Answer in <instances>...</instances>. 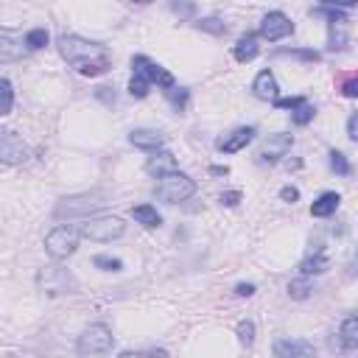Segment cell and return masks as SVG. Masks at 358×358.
I'll list each match as a JSON object with an SVG mask.
<instances>
[{"mask_svg": "<svg viewBox=\"0 0 358 358\" xmlns=\"http://www.w3.org/2000/svg\"><path fill=\"white\" fill-rule=\"evenodd\" d=\"M59 54L70 68H76L81 76H90V79L104 76L112 68V51L107 45L84 40L79 34H65L59 40Z\"/></svg>", "mask_w": 358, "mask_h": 358, "instance_id": "obj_1", "label": "cell"}, {"mask_svg": "<svg viewBox=\"0 0 358 358\" xmlns=\"http://www.w3.org/2000/svg\"><path fill=\"white\" fill-rule=\"evenodd\" d=\"M157 199L165 205H179V202H188L196 194V182L182 173V171H168L157 176V188H154Z\"/></svg>", "mask_w": 358, "mask_h": 358, "instance_id": "obj_2", "label": "cell"}, {"mask_svg": "<svg viewBox=\"0 0 358 358\" xmlns=\"http://www.w3.org/2000/svg\"><path fill=\"white\" fill-rule=\"evenodd\" d=\"M126 233V224L123 219L118 216H98V219H84L79 224V235L81 238H90V241H98V244H109L115 238H120Z\"/></svg>", "mask_w": 358, "mask_h": 358, "instance_id": "obj_3", "label": "cell"}, {"mask_svg": "<svg viewBox=\"0 0 358 358\" xmlns=\"http://www.w3.org/2000/svg\"><path fill=\"white\" fill-rule=\"evenodd\" d=\"M79 227H70V224H59L54 227L48 235H45V249L51 258L62 260V258H70L76 249H79Z\"/></svg>", "mask_w": 358, "mask_h": 358, "instance_id": "obj_4", "label": "cell"}, {"mask_svg": "<svg viewBox=\"0 0 358 358\" xmlns=\"http://www.w3.org/2000/svg\"><path fill=\"white\" fill-rule=\"evenodd\" d=\"M112 347H115V336H112V330H109L107 325H101V322L84 327V333H81L79 341H76V350H79L81 355H101V352H109Z\"/></svg>", "mask_w": 358, "mask_h": 358, "instance_id": "obj_5", "label": "cell"}, {"mask_svg": "<svg viewBox=\"0 0 358 358\" xmlns=\"http://www.w3.org/2000/svg\"><path fill=\"white\" fill-rule=\"evenodd\" d=\"M107 202H104V194H79V196H70V199H62L54 210L56 219H73V216H90L95 210H101Z\"/></svg>", "mask_w": 358, "mask_h": 358, "instance_id": "obj_6", "label": "cell"}, {"mask_svg": "<svg viewBox=\"0 0 358 358\" xmlns=\"http://www.w3.org/2000/svg\"><path fill=\"white\" fill-rule=\"evenodd\" d=\"M29 157H31V148L15 129H6V126L0 129V162L23 165V162H29Z\"/></svg>", "mask_w": 358, "mask_h": 358, "instance_id": "obj_7", "label": "cell"}, {"mask_svg": "<svg viewBox=\"0 0 358 358\" xmlns=\"http://www.w3.org/2000/svg\"><path fill=\"white\" fill-rule=\"evenodd\" d=\"M37 283H40V288L45 291V294H76V288H79V283H76V277L68 272V269H56V266H48V269H42L40 272V277H37Z\"/></svg>", "mask_w": 358, "mask_h": 358, "instance_id": "obj_8", "label": "cell"}, {"mask_svg": "<svg viewBox=\"0 0 358 358\" xmlns=\"http://www.w3.org/2000/svg\"><path fill=\"white\" fill-rule=\"evenodd\" d=\"M26 37L12 29H0V65H12L26 56Z\"/></svg>", "mask_w": 358, "mask_h": 358, "instance_id": "obj_9", "label": "cell"}, {"mask_svg": "<svg viewBox=\"0 0 358 358\" xmlns=\"http://www.w3.org/2000/svg\"><path fill=\"white\" fill-rule=\"evenodd\" d=\"M263 40L269 42H277V40H286L288 34H294V23L283 15V12H269L263 20H260V31H258Z\"/></svg>", "mask_w": 358, "mask_h": 358, "instance_id": "obj_10", "label": "cell"}, {"mask_svg": "<svg viewBox=\"0 0 358 358\" xmlns=\"http://www.w3.org/2000/svg\"><path fill=\"white\" fill-rule=\"evenodd\" d=\"M132 68H134V73H140L143 79H148L151 84H157V87H162V90L173 87V76H171L162 65L151 62L148 56H134V59H132Z\"/></svg>", "mask_w": 358, "mask_h": 358, "instance_id": "obj_11", "label": "cell"}, {"mask_svg": "<svg viewBox=\"0 0 358 358\" xmlns=\"http://www.w3.org/2000/svg\"><path fill=\"white\" fill-rule=\"evenodd\" d=\"M291 146H294V137H291V134H283V132L269 134V140L263 143V148H260V154H258V162L274 165L280 157H286V154L291 151Z\"/></svg>", "mask_w": 358, "mask_h": 358, "instance_id": "obj_12", "label": "cell"}, {"mask_svg": "<svg viewBox=\"0 0 358 358\" xmlns=\"http://www.w3.org/2000/svg\"><path fill=\"white\" fill-rule=\"evenodd\" d=\"M327 26H330V31H327V48L330 51H344L350 45V20H347V15L341 12Z\"/></svg>", "mask_w": 358, "mask_h": 358, "instance_id": "obj_13", "label": "cell"}, {"mask_svg": "<svg viewBox=\"0 0 358 358\" xmlns=\"http://www.w3.org/2000/svg\"><path fill=\"white\" fill-rule=\"evenodd\" d=\"M255 134H258L255 126H238L233 134H227V137L219 143V151H224V154H238V151H244V148L255 140Z\"/></svg>", "mask_w": 358, "mask_h": 358, "instance_id": "obj_14", "label": "cell"}, {"mask_svg": "<svg viewBox=\"0 0 358 358\" xmlns=\"http://www.w3.org/2000/svg\"><path fill=\"white\" fill-rule=\"evenodd\" d=\"M129 143L134 148H143V151H157V148H162L165 134L157 132V129H132L129 132Z\"/></svg>", "mask_w": 358, "mask_h": 358, "instance_id": "obj_15", "label": "cell"}, {"mask_svg": "<svg viewBox=\"0 0 358 358\" xmlns=\"http://www.w3.org/2000/svg\"><path fill=\"white\" fill-rule=\"evenodd\" d=\"M252 93H255V98H260V101H274V98H280L274 73H272V70H260L258 79L252 81Z\"/></svg>", "mask_w": 358, "mask_h": 358, "instance_id": "obj_16", "label": "cell"}, {"mask_svg": "<svg viewBox=\"0 0 358 358\" xmlns=\"http://www.w3.org/2000/svg\"><path fill=\"white\" fill-rule=\"evenodd\" d=\"M316 347L311 341H299V338H280L274 344V355L280 358H291V355H313Z\"/></svg>", "mask_w": 358, "mask_h": 358, "instance_id": "obj_17", "label": "cell"}, {"mask_svg": "<svg viewBox=\"0 0 358 358\" xmlns=\"http://www.w3.org/2000/svg\"><path fill=\"white\" fill-rule=\"evenodd\" d=\"M258 54H260V45H258V34H244V37L235 42V48H233V56H235L241 65L252 62Z\"/></svg>", "mask_w": 358, "mask_h": 358, "instance_id": "obj_18", "label": "cell"}, {"mask_svg": "<svg viewBox=\"0 0 358 358\" xmlns=\"http://www.w3.org/2000/svg\"><path fill=\"white\" fill-rule=\"evenodd\" d=\"M338 205H341V196L338 194H322L313 205H311V216H316V219H327V216H333L336 210H338Z\"/></svg>", "mask_w": 358, "mask_h": 358, "instance_id": "obj_19", "label": "cell"}, {"mask_svg": "<svg viewBox=\"0 0 358 358\" xmlns=\"http://www.w3.org/2000/svg\"><path fill=\"white\" fill-rule=\"evenodd\" d=\"M146 171L148 173H168V171H176V157L173 154H168V151H159V154H154L148 162H146Z\"/></svg>", "mask_w": 358, "mask_h": 358, "instance_id": "obj_20", "label": "cell"}, {"mask_svg": "<svg viewBox=\"0 0 358 358\" xmlns=\"http://www.w3.org/2000/svg\"><path fill=\"white\" fill-rule=\"evenodd\" d=\"M132 216H134L137 224H143V227H148V230H154V227L162 224L157 208H151V205H137V208H132Z\"/></svg>", "mask_w": 358, "mask_h": 358, "instance_id": "obj_21", "label": "cell"}, {"mask_svg": "<svg viewBox=\"0 0 358 358\" xmlns=\"http://www.w3.org/2000/svg\"><path fill=\"white\" fill-rule=\"evenodd\" d=\"M338 336H341L344 350H355V347H358V316H352V313H350V316L341 322Z\"/></svg>", "mask_w": 358, "mask_h": 358, "instance_id": "obj_22", "label": "cell"}, {"mask_svg": "<svg viewBox=\"0 0 358 358\" xmlns=\"http://www.w3.org/2000/svg\"><path fill=\"white\" fill-rule=\"evenodd\" d=\"M330 269V260L319 252V255H313V258H308V260H302V266H299V274H305V277H311V274H322V272H327Z\"/></svg>", "mask_w": 358, "mask_h": 358, "instance_id": "obj_23", "label": "cell"}, {"mask_svg": "<svg viewBox=\"0 0 358 358\" xmlns=\"http://www.w3.org/2000/svg\"><path fill=\"white\" fill-rule=\"evenodd\" d=\"M15 107V87L9 79H0V115H9Z\"/></svg>", "mask_w": 358, "mask_h": 358, "instance_id": "obj_24", "label": "cell"}, {"mask_svg": "<svg viewBox=\"0 0 358 358\" xmlns=\"http://www.w3.org/2000/svg\"><path fill=\"white\" fill-rule=\"evenodd\" d=\"M311 291H313V283H311L305 274H302L299 280H291V283H288V297H291V299H308Z\"/></svg>", "mask_w": 358, "mask_h": 358, "instance_id": "obj_25", "label": "cell"}, {"mask_svg": "<svg viewBox=\"0 0 358 358\" xmlns=\"http://www.w3.org/2000/svg\"><path fill=\"white\" fill-rule=\"evenodd\" d=\"M313 115H316V107H313V104H308V101H302L299 107H294V109H291V120H294L297 126H308V123L313 120Z\"/></svg>", "mask_w": 358, "mask_h": 358, "instance_id": "obj_26", "label": "cell"}, {"mask_svg": "<svg viewBox=\"0 0 358 358\" xmlns=\"http://www.w3.org/2000/svg\"><path fill=\"white\" fill-rule=\"evenodd\" d=\"M48 42H51V34L45 29H34V31L26 34V48L29 51H42Z\"/></svg>", "mask_w": 358, "mask_h": 358, "instance_id": "obj_27", "label": "cell"}, {"mask_svg": "<svg viewBox=\"0 0 358 358\" xmlns=\"http://www.w3.org/2000/svg\"><path fill=\"white\" fill-rule=\"evenodd\" d=\"M196 29H199V31H208V34H216V37L227 34V23H224L221 17H205V20L196 23Z\"/></svg>", "mask_w": 358, "mask_h": 358, "instance_id": "obj_28", "label": "cell"}, {"mask_svg": "<svg viewBox=\"0 0 358 358\" xmlns=\"http://www.w3.org/2000/svg\"><path fill=\"white\" fill-rule=\"evenodd\" d=\"M148 90H151V81H148V79H143L140 73H134V76H132V81H129V95H132V98H146V95H148Z\"/></svg>", "mask_w": 358, "mask_h": 358, "instance_id": "obj_29", "label": "cell"}, {"mask_svg": "<svg viewBox=\"0 0 358 358\" xmlns=\"http://www.w3.org/2000/svg\"><path fill=\"white\" fill-rule=\"evenodd\" d=\"M330 168L336 171V173H341V176H350L352 173V165H350V159L341 154V151H330Z\"/></svg>", "mask_w": 358, "mask_h": 358, "instance_id": "obj_30", "label": "cell"}, {"mask_svg": "<svg viewBox=\"0 0 358 358\" xmlns=\"http://www.w3.org/2000/svg\"><path fill=\"white\" fill-rule=\"evenodd\" d=\"M238 341L244 344V347H252L255 344V322L252 319H244V322H238Z\"/></svg>", "mask_w": 358, "mask_h": 358, "instance_id": "obj_31", "label": "cell"}, {"mask_svg": "<svg viewBox=\"0 0 358 358\" xmlns=\"http://www.w3.org/2000/svg\"><path fill=\"white\" fill-rule=\"evenodd\" d=\"M93 266L101 269V272H120V269H123V260L109 258V255H95V258H93Z\"/></svg>", "mask_w": 358, "mask_h": 358, "instance_id": "obj_32", "label": "cell"}, {"mask_svg": "<svg viewBox=\"0 0 358 358\" xmlns=\"http://www.w3.org/2000/svg\"><path fill=\"white\" fill-rule=\"evenodd\" d=\"M165 95H168V101H171L179 112L185 109V104H188V90H182V87H168V90H165Z\"/></svg>", "mask_w": 358, "mask_h": 358, "instance_id": "obj_33", "label": "cell"}, {"mask_svg": "<svg viewBox=\"0 0 358 358\" xmlns=\"http://www.w3.org/2000/svg\"><path fill=\"white\" fill-rule=\"evenodd\" d=\"M171 9L179 17H194L196 15V3H191V0H171Z\"/></svg>", "mask_w": 358, "mask_h": 358, "instance_id": "obj_34", "label": "cell"}, {"mask_svg": "<svg viewBox=\"0 0 358 358\" xmlns=\"http://www.w3.org/2000/svg\"><path fill=\"white\" fill-rule=\"evenodd\" d=\"M341 95L344 98H358V76L350 73L344 81H341Z\"/></svg>", "mask_w": 358, "mask_h": 358, "instance_id": "obj_35", "label": "cell"}, {"mask_svg": "<svg viewBox=\"0 0 358 358\" xmlns=\"http://www.w3.org/2000/svg\"><path fill=\"white\" fill-rule=\"evenodd\" d=\"M277 54H280V56H286V54H288V56H299V59H305V62H319V54H316V51H286V48H283V51H277Z\"/></svg>", "mask_w": 358, "mask_h": 358, "instance_id": "obj_36", "label": "cell"}, {"mask_svg": "<svg viewBox=\"0 0 358 358\" xmlns=\"http://www.w3.org/2000/svg\"><path fill=\"white\" fill-rule=\"evenodd\" d=\"M302 101H305L302 95H294V98H274L272 104H274L277 109H294V107H299Z\"/></svg>", "mask_w": 358, "mask_h": 358, "instance_id": "obj_37", "label": "cell"}, {"mask_svg": "<svg viewBox=\"0 0 358 358\" xmlns=\"http://www.w3.org/2000/svg\"><path fill=\"white\" fill-rule=\"evenodd\" d=\"M322 6H330V9H352L358 0H319Z\"/></svg>", "mask_w": 358, "mask_h": 358, "instance_id": "obj_38", "label": "cell"}, {"mask_svg": "<svg viewBox=\"0 0 358 358\" xmlns=\"http://www.w3.org/2000/svg\"><path fill=\"white\" fill-rule=\"evenodd\" d=\"M347 137H350L352 143L358 140V115H355V112H352L350 120H347Z\"/></svg>", "mask_w": 358, "mask_h": 358, "instance_id": "obj_39", "label": "cell"}, {"mask_svg": "<svg viewBox=\"0 0 358 358\" xmlns=\"http://www.w3.org/2000/svg\"><path fill=\"white\" fill-rule=\"evenodd\" d=\"M280 199H283V202H288V205H294V202L299 199V191H297V188H291V185H286V188L280 191Z\"/></svg>", "mask_w": 358, "mask_h": 358, "instance_id": "obj_40", "label": "cell"}, {"mask_svg": "<svg viewBox=\"0 0 358 358\" xmlns=\"http://www.w3.org/2000/svg\"><path fill=\"white\" fill-rule=\"evenodd\" d=\"M241 202V194L238 191H227V194H221V205H227V208H235Z\"/></svg>", "mask_w": 358, "mask_h": 358, "instance_id": "obj_41", "label": "cell"}, {"mask_svg": "<svg viewBox=\"0 0 358 358\" xmlns=\"http://www.w3.org/2000/svg\"><path fill=\"white\" fill-rule=\"evenodd\" d=\"M235 294H238V297H252V294H255V286H252V283H238V286H235Z\"/></svg>", "mask_w": 358, "mask_h": 358, "instance_id": "obj_42", "label": "cell"}, {"mask_svg": "<svg viewBox=\"0 0 358 358\" xmlns=\"http://www.w3.org/2000/svg\"><path fill=\"white\" fill-rule=\"evenodd\" d=\"M213 173H216V176H224V173H227V168H221V165H216V168H213Z\"/></svg>", "mask_w": 358, "mask_h": 358, "instance_id": "obj_43", "label": "cell"}, {"mask_svg": "<svg viewBox=\"0 0 358 358\" xmlns=\"http://www.w3.org/2000/svg\"><path fill=\"white\" fill-rule=\"evenodd\" d=\"M134 3H151V0H134Z\"/></svg>", "mask_w": 358, "mask_h": 358, "instance_id": "obj_44", "label": "cell"}]
</instances>
